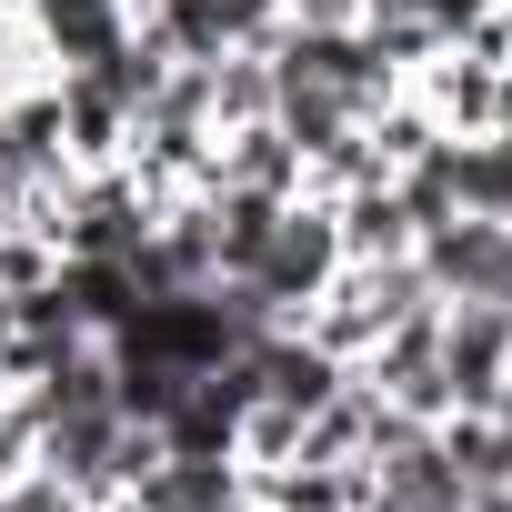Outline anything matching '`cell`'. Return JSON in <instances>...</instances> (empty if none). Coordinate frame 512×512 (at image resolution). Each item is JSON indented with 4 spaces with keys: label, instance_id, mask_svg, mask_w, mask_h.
Returning a JSON list of instances; mask_svg holds the SVG:
<instances>
[{
    "label": "cell",
    "instance_id": "6da1fadb",
    "mask_svg": "<svg viewBox=\"0 0 512 512\" xmlns=\"http://www.w3.org/2000/svg\"><path fill=\"white\" fill-rule=\"evenodd\" d=\"M282 91H292V111H302V121L322 131V121H332L342 101H362V61H352L342 41H302V51L282 61Z\"/></svg>",
    "mask_w": 512,
    "mask_h": 512
},
{
    "label": "cell",
    "instance_id": "7a4b0ae2",
    "mask_svg": "<svg viewBox=\"0 0 512 512\" xmlns=\"http://www.w3.org/2000/svg\"><path fill=\"white\" fill-rule=\"evenodd\" d=\"M442 272H452L472 302H512V231H482V221L442 231Z\"/></svg>",
    "mask_w": 512,
    "mask_h": 512
},
{
    "label": "cell",
    "instance_id": "3957f363",
    "mask_svg": "<svg viewBox=\"0 0 512 512\" xmlns=\"http://www.w3.org/2000/svg\"><path fill=\"white\" fill-rule=\"evenodd\" d=\"M392 512H462V462L402 452V462H392Z\"/></svg>",
    "mask_w": 512,
    "mask_h": 512
},
{
    "label": "cell",
    "instance_id": "277c9868",
    "mask_svg": "<svg viewBox=\"0 0 512 512\" xmlns=\"http://www.w3.org/2000/svg\"><path fill=\"white\" fill-rule=\"evenodd\" d=\"M151 512H221V462H181L151 482Z\"/></svg>",
    "mask_w": 512,
    "mask_h": 512
}]
</instances>
